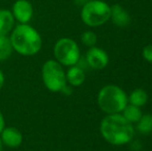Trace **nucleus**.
Returning <instances> with one entry per match:
<instances>
[{
	"label": "nucleus",
	"instance_id": "nucleus-5",
	"mask_svg": "<svg viewBox=\"0 0 152 151\" xmlns=\"http://www.w3.org/2000/svg\"><path fill=\"white\" fill-rule=\"evenodd\" d=\"M42 80L46 88L51 92H61L66 86V76L58 61L47 60L42 67Z\"/></svg>",
	"mask_w": 152,
	"mask_h": 151
},
{
	"label": "nucleus",
	"instance_id": "nucleus-7",
	"mask_svg": "<svg viewBox=\"0 0 152 151\" xmlns=\"http://www.w3.org/2000/svg\"><path fill=\"white\" fill-rule=\"evenodd\" d=\"M12 14L20 24H28L33 17V6L28 0H17L12 5Z\"/></svg>",
	"mask_w": 152,
	"mask_h": 151
},
{
	"label": "nucleus",
	"instance_id": "nucleus-1",
	"mask_svg": "<svg viewBox=\"0 0 152 151\" xmlns=\"http://www.w3.org/2000/svg\"><path fill=\"white\" fill-rule=\"evenodd\" d=\"M100 133L107 142L113 145H124L132 139V123L120 114H109L100 122Z\"/></svg>",
	"mask_w": 152,
	"mask_h": 151
},
{
	"label": "nucleus",
	"instance_id": "nucleus-15",
	"mask_svg": "<svg viewBox=\"0 0 152 151\" xmlns=\"http://www.w3.org/2000/svg\"><path fill=\"white\" fill-rule=\"evenodd\" d=\"M147 101H148V95L146 91L143 89H136L129 95L130 105H134L136 107H142L147 103Z\"/></svg>",
	"mask_w": 152,
	"mask_h": 151
},
{
	"label": "nucleus",
	"instance_id": "nucleus-11",
	"mask_svg": "<svg viewBox=\"0 0 152 151\" xmlns=\"http://www.w3.org/2000/svg\"><path fill=\"white\" fill-rule=\"evenodd\" d=\"M15 18L8 9H0V35H7L15 26Z\"/></svg>",
	"mask_w": 152,
	"mask_h": 151
},
{
	"label": "nucleus",
	"instance_id": "nucleus-9",
	"mask_svg": "<svg viewBox=\"0 0 152 151\" xmlns=\"http://www.w3.org/2000/svg\"><path fill=\"white\" fill-rule=\"evenodd\" d=\"M0 139L3 146H6L8 148H18L23 143L22 133L14 126L4 127L0 133Z\"/></svg>",
	"mask_w": 152,
	"mask_h": 151
},
{
	"label": "nucleus",
	"instance_id": "nucleus-3",
	"mask_svg": "<svg viewBox=\"0 0 152 151\" xmlns=\"http://www.w3.org/2000/svg\"><path fill=\"white\" fill-rule=\"evenodd\" d=\"M127 95L116 85H107L100 89L97 95L99 108L107 114H118L127 105Z\"/></svg>",
	"mask_w": 152,
	"mask_h": 151
},
{
	"label": "nucleus",
	"instance_id": "nucleus-21",
	"mask_svg": "<svg viewBox=\"0 0 152 151\" xmlns=\"http://www.w3.org/2000/svg\"><path fill=\"white\" fill-rule=\"evenodd\" d=\"M2 149H3V144H2V141L0 139V151H2Z\"/></svg>",
	"mask_w": 152,
	"mask_h": 151
},
{
	"label": "nucleus",
	"instance_id": "nucleus-19",
	"mask_svg": "<svg viewBox=\"0 0 152 151\" xmlns=\"http://www.w3.org/2000/svg\"><path fill=\"white\" fill-rule=\"evenodd\" d=\"M5 127V120H4V117L2 113L0 112V133H1V131H3V128Z\"/></svg>",
	"mask_w": 152,
	"mask_h": 151
},
{
	"label": "nucleus",
	"instance_id": "nucleus-14",
	"mask_svg": "<svg viewBox=\"0 0 152 151\" xmlns=\"http://www.w3.org/2000/svg\"><path fill=\"white\" fill-rule=\"evenodd\" d=\"M123 115L122 116L126 119L127 121H129L130 123H136L140 120V118L142 117V112H141L140 108L136 107L134 105H129L123 109Z\"/></svg>",
	"mask_w": 152,
	"mask_h": 151
},
{
	"label": "nucleus",
	"instance_id": "nucleus-6",
	"mask_svg": "<svg viewBox=\"0 0 152 151\" xmlns=\"http://www.w3.org/2000/svg\"><path fill=\"white\" fill-rule=\"evenodd\" d=\"M55 60L64 66L77 65L80 60V48L74 39L69 37L59 38L54 46Z\"/></svg>",
	"mask_w": 152,
	"mask_h": 151
},
{
	"label": "nucleus",
	"instance_id": "nucleus-16",
	"mask_svg": "<svg viewBox=\"0 0 152 151\" xmlns=\"http://www.w3.org/2000/svg\"><path fill=\"white\" fill-rule=\"evenodd\" d=\"M138 131L141 133H150L152 131V115L146 114L142 115L140 120L138 121Z\"/></svg>",
	"mask_w": 152,
	"mask_h": 151
},
{
	"label": "nucleus",
	"instance_id": "nucleus-10",
	"mask_svg": "<svg viewBox=\"0 0 152 151\" xmlns=\"http://www.w3.org/2000/svg\"><path fill=\"white\" fill-rule=\"evenodd\" d=\"M110 19L116 26L121 27V28L128 26L130 23L129 14L124 9V7L121 6L120 4H114L113 6H111Z\"/></svg>",
	"mask_w": 152,
	"mask_h": 151
},
{
	"label": "nucleus",
	"instance_id": "nucleus-2",
	"mask_svg": "<svg viewBox=\"0 0 152 151\" xmlns=\"http://www.w3.org/2000/svg\"><path fill=\"white\" fill-rule=\"evenodd\" d=\"M14 51L22 56H34L42 47L39 32L29 24H19L12 30L10 36Z\"/></svg>",
	"mask_w": 152,
	"mask_h": 151
},
{
	"label": "nucleus",
	"instance_id": "nucleus-13",
	"mask_svg": "<svg viewBox=\"0 0 152 151\" xmlns=\"http://www.w3.org/2000/svg\"><path fill=\"white\" fill-rule=\"evenodd\" d=\"M14 49L7 35H0V61H5L12 56Z\"/></svg>",
	"mask_w": 152,
	"mask_h": 151
},
{
	"label": "nucleus",
	"instance_id": "nucleus-4",
	"mask_svg": "<svg viewBox=\"0 0 152 151\" xmlns=\"http://www.w3.org/2000/svg\"><path fill=\"white\" fill-rule=\"evenodd\" d=\"M111 6L102 0H89L83 5L81 19L89 27H98L110 20Z\"/></svg>",
	"mask_w": 152,
	"mask_h": 151
},
{
	"label": "nucleus",
	"instance_id": "nucleus-8",
	"mask_svg": "<svg viewBox=\"0 0 152 151\" xmlns=\"http://www.w3.org/2000/svg\"><path fill=\"white\" fill-rule=\"evenodd\" d=\"M86 61L92 69H102L108 65L109 56L106 51H104L102 49L92 47L86 54Z\"/></svg>",
	"mask_w": 152,
	"mask_h": 151
},
{
	"label": "nucleus",
	"instance_id": "nucleus-17",
	"mask_svg": "<svg viewBox=\"0 0 152 151\" xmlns=\"http://www.w3.org/2000/svg\"><path fill=\"white\" fill-rule=\"evenodd\" d=\"M81 40L85 46L92 48V47H95L96 42H97V36L93 31H85L81 35Z\"/></svg>",
	"mask_w": 152,
	"mask_h": 151
},
{
	"label": "nucleus",
	"instance_id": "nucleus-12",
	"mask_svg": "<svg viewBox=\"0 0 152 151\" xmlns=\"http://www.w3.org/2000/svg\"><path fill=\"white\" fill-rule=\"evenodd\" d=\"M66 76V82L69 85L75 87L81 86L85 81V73L81 67L77 66V65H72L69 66L68 71L65 73Z\"/></svg>",
	"mask_w": 152,
	"mask_h": 151
},
{
	"label": "nucleus",
	"instance_id": "nucleus-20",
	"mask_svg": "<svg viewBox=\"0 0 152 151\" xmlns=\"http://www.w3.org/2000/svg\"><path fill=\"white\" fill-rule=\"evenodd\" d=\"M4 82H5V77H4L3 71H2L1 69H0V90H1L2 87H3Z\"/></svg>",
	"mask_w": 152,
	"mask_h": 151
},
{
	"label": "nucleus",
	"instance_id": "nucleus-18",
	"mask_svg": "<svg viewBox=\"0 0 152 151\" xmlns=\"http://www.w3.org/2000/svg\"><path fill=\"white\" fill-rule=\"evenodd\" d=\"M142 55L145 60L152 63V44H147L146 47H144Z\"/></svg>",
	"mask_w": 152,
	"mask_h": 151
}]
</instances>
